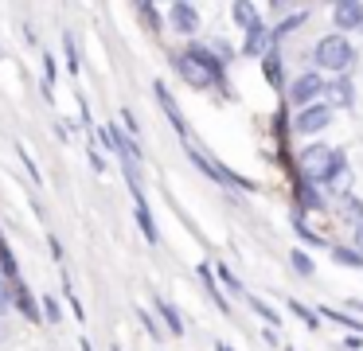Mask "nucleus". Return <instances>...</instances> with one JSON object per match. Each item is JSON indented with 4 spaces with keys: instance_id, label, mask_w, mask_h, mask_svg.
I'll use <instances>...</instances> for the list:
<instances>
[{
    "instance_id": "1",
    "label": "nucleus",
    "mask_w": 363,
    "mask_h": 351,
    "mask_svg": "<svg viewBox=\"0 0 363 351\" xmlns=\"http://www.w3.org/2000/svg\"><path fill=\"white\" fill-rule=\"evenodd\" d=\"M172 70L191 86V90H207V86H219L223 94H230L227 78H223V59L211 51V47L191 43L188 51L172 55Z\"/></svg>"
},
{
    "instance_id": "2",
    "label": "nucleus",
    "mask_w": 363,
    "mask_h": 351,
    "mask_svg": "<svg viewBox=\"0 0 363 351\" xmlns=\"http://www.w3.org/2000/svg\"><path fill=\"white\" fill-rule=\"evenodd\" d=\"M355 59H359V55H355L352 39L340 35V31L320 35V39H316V47H313V62L320 70H328V74H336V78H344V70H352Z\"/></svg>"
},
{
    "instance_id": "3",
    "label": "nucleus",
    "mask_w": 363,
    "mask_h": 351,
    "mask_svg": "<svg viewBox=\"0 0 363 351\" xmlns=\"http://www.w3.org/2000/svg\"><path fill=\"white\" fill-rule=\"evenodd\" d=\"M188 156H191V164H196L199 172H207V176L215 179V184H227V187H242V191H254L258 184H250L246 176H238V172H230L227 164H219V160H211L207 152H199L196 145H188Z\"/></svg>"
},
{
    "instance_id": "4",
    "label": "nucleus",
    "mask_w": 363,
    "mask_h": 351,
    "mask_svg": "<svg viewBox=\"0 0 363 351\" xmlns=\"http://www.w3.org/2000/svg\"><path fill=\"white\" fill-rule=\"evenodd\" d=\"M324 86H328V82L320 78V70H305V74L293 78V86H289V101H293V106H301V109H308V106H316V101H320Z\"/></svg>"
},
{
    "instance_id": "5",
    "label": "nucleus",
    "mask_w": 363,
    "mask_h": 351,
    "mask_svg": "<svg viewBox=\"0 0 363 351\" xmlns=\"http://www.w3.org/2000/svg\"><path fill=\"white\" fill-rule=\"evenodd\" d=\"M328 125H332V109L324 106V101H316V106L301 109V113H297V121H293V129H297L301 137H313V133L328 129Z\"/></svg>"
},
{
    "instance_id": "6",
    "label": "nucleus",
    "mask_w": 363,
    "mask_h": 351,
    "mask_svg": "<svg viewBox=\"0 0 363 351\" xmlns=\"http://www.w3.org/2000/svg\"><path fill=\"white\" fill-rule=\"evenodd\" d=\"M324 106L328 109H352L355 106V82L352 78H332L328 86H324Z\"/></svg>"
},
{
    "instance_id": "7",
    "label": "nucleus",
    "mask_w": 363,
    "mask_h": 351,
    "mask_svg": "<svg viewBox=\"0 0 363 351\" xmlns=\"http://www.w3.org/2000/svg\"><path fill=\"white\" fill-rule=\"evenodd\" d=\"M332 23L340 28V35H344V31H363V4L359 0H340V4L332 8Z\"/></svg>"
},
{
    "instance_id": "8",
    "label": "nucleus",
    "mask_w": 363,
    "mask_h": 351,
    "mask_svg": "<svg viewBox=\"0 0 363 351\" xmlns=\"http://www.w3.org/2000/svg\"><path fill=\"white\" fill-rule=\"evenodd\" d=\"M269 35H274V31L266 28V20H254L250 28H246V43H242V55H246V59H266Z\"/></svg>"
},
{
    "instance_id": "9",
    "label": "nucleus",
    "mask_w": 363,
    "mask_h": 351,
    "mask_svg": "<svg viewBox=\"0 0 363 351\" xmlns=\"http://www.w3.org/2000/svg\"><path fill=\"white\" fill-rule=\"evenodd\" d=\"M152 94H157V101H160V109L168 113V121H172V129L180 133V137H188V121H184V109L176 106V98H172V90H168L164 82H152Z\"/></svg>"
},
{
    "instance_id": "10",
    "label": "nucleus",
    "mask_w": 363,
    "mask_h": 351,
    "mask_svg": "<svg viewBox=\"0 0 363 351\" xmlns=\"http://www.w3.org/2000/svg\"><path fill=\"white\" fill-rule=\"evenodd\" d=\"M168 20H172V28L180 31V35H196L199 31V12L191 4H184V0L168 8Z\"/></svg>"
},
{
    "instance_id": "11",
    "label": "nucleus",
    "mask_w": 363,
    "mask_h": 351,
    "mask_svg": "<svg viewBox=\"0 0 363 351\" xmlns=\"http://www.w3.org/2000/svg\"><path fill=\"white\" fill-rule=\"evenodd\" d=\"M133 215H137V226H141V234L157 246V223H152V211H149V203H145V191H133Z\"/></svg>"
},
{
    "instance_id": "12",
    "label": "nucleus",
    "mask_w": 363,
    "mask_h": 351,
    "mask_svg": "<svg viewBox=\"0 0 363 351\" xmlns=\"http://www.w3.org/2000/svg\"><path fill=\"white\" fill-rule=\"evenodd\" d=\"M332 152H336V148H328V145H308L305 152H301V160L308 164V168H313V179L320 176L324 168H328V160H332Z\"/></svg>"
},
{
    "instance_id": "13",
    "label": "nucleus",
    "mask_w": 363,
    "mask_h": 351,
    "mask_svg": "<svg viewBox=\"0 0 363 351\" xmlns=\"http://www.w3.org/2000/svg\"><path fill=\"white\" fill-rule=\"evenodd\" d=\"M305 20H308V8H297V12H293V16H285V20H281V23H277V28H274V35H269V47H277V43H281L285 35H289V31H297V28H301V23H305Z\"/></svg>"
},
{
    "instance_id": "14",
    "label": "nucleus",
    "mask_w": 363,
    "mask_h": 351,
    "mask_svg": "<svg viewBox=\"0 0 363 351\" xmlns=\"http://www.w3.org/2000/svg\"><path fill=\"white\" fill-rule=\"evenodd\" d=\"M344 172H347V160H344V152L336 148V152H332V160H328V168H324L320 176L313 179V184H336V179L344 176Z\"/></svg>"
},
{
    "instance_id": "15",
    "label": "nucleus",
    "mask_w": 363,
    "mask_h": 351,
    "mask_svg": "<svg viewBox=\"0 0 363 351\" xmlns=\"http://www.w3.org/2000/svg\"><path fill=\"white\" fill-rule=\"evenodd\" d=\"M199 277H203V289H207V293H211V301L219 304V312H230L227 296H223L219 289H215V281H219V277H215V269H211V265H199Z\"/></svg>"
},
{
    "instance_id": "16",
    "label": "nucleus",
    "mask_w": 363,
    "mask_h": 351,
    "mask_svg": "<svg viewBox=\"0 0 363 351\" xmlns=\"http://www.w3.org/2000/svg\"><path fill=\"white\" fill-rule=\"evenodd\" d=\"M157 312H160V320L168 324V332H172V335H184V320H180V312H176V304L157 301Z\"/></svg>"
},
{
    "instance_id": "17",
    "label": "nucleus",
    "mask_w": 363,
    "mask_h": 351,
    "mask_svg": "<svg viewBox=\"0 0 363 351\" xmlns=\"http://www.w3.org/2000/svg\"><path fill=\"white\" fill-rule=\"evenodd\" d=\"M297 199H301V211H305V207H324V195L313 187V179L297 184Z\"/></svg>"
},
{
    "instance_id": "18",
    "label": "nucleus",
    "mask_w": 363,
    "mask_h": 351,
    "mask_svg": "<svg viewBox=\"0 0 363 351\" xmlns=\"http://www.w3.org/2000/svg\"><path fill=\"white\" fill-rule=\"evenodd\" d=\"M332 257H336V265H352V269H363V254H359V250L332 246Z\"/></svg>"
},
{
    "instance_id": "19",
    "label": "nucleus",
    "mask_w": 363,
    "mask_h": 351,
    "mask_svg": "<svg viewBox=\"0 0 363 351\" xmlns=\"http://www.w3.org/2000/svg\"><path fill=\"white\" fill-rule=\"evenodd\" d=\"M344 218L355 226H363V199L359 195H344Z\"/></svg>"
},
{
    "instance_id": "20",
    "label": "nucleus",
    "mask_w": 363,
    "mask_h": 351,
    "mask_svg": "<svg viewBox=\"0 0 363 351\" xmlns=\"http://www.w3.org/2000/svg\"><path fill=\"white\" fill-rule=\"evenodd\" d=\"M246 301H250V308H254V312H258V316H262V320H266V324H269V328H277V324H281V316H277V312H274V308H269V304H266V301H262V296H246Z\"/></svg>"
},
{
    "instance_id": "21",
    "label": "nucleus",
    "mask_w": 363,
    "mask_h": 351,
    "mask_svg": "<svg viewBox=\"0 0 363 351\" xmlns=\"http://www.w3.org/2000/svg\"><path fill=\"white\" fill-rule=\"evenodd\" d=\"M16 304H20V312H24L28 320H40V308H35V296L28 293V289H20V285H16Z\"/></svg>"
},
{
    "instance_id": "22",
    "label": "nucleus",
    "mask_w": 363,
    "mask_h": 351,
    "mask_svg": "<svg viewBox=\"0 0 363 351\" xmlns=\"http://www.w3.org/2000/svg\"><path fill=\"white\" fill-rule=\"evenodd\" d=\"M293 230H297L305 242H313V246H324V242H320V234H313V226L305 223V211H297V215H293Z\"/></svg>"
},
{
    "instance_id": "23",
    "label": "nucleus",
    "mask_w": 363,
    "mask_h": 351,
    "mask_svg": "<svg viewBox=\"0 0 363 351\" xmlns=\"http://www.w3.org/2000/svg\"><path fill=\"white\" fill-rule=\"evenodd\" d=\"M215 277H219V281H223V285H227V289H230V293H235V296H246V289H242V281H238V277H235V273H230V269H227V265H215Z\"/></svg>"
},
{
    "instance_id": "24",
    "label": "nucleus",
    "mask_w": 363,
    "mask_h": 351,
    "mask_svg": "<svg viewBox=\"0 0 363 351\" xmlns=\"http://www.w3.org/2000/svg\"><path fill=\"white\" fill-rule=\"evenodd\" d=\"M230 16H235V23H238V28H250V23L258 20V16H254V4H246V0H242V4H235V8H230Z\"/></svg>"
},
{
    "instance_id": "25",
    "label": "nucleus",
    "mask_w": 363,
    "mask_h": 351,
    "mask_svg": "<svg viewBox=\"0 0 363 351\" xmlns=\"http://www.w3.org/2000/svg\"><path fill=\"white\" fill-rule=\"evenodd\" d=\"M266 78H269L274 86H281V59H277V51H274V47L266 51Z\"/></svg>"
},
{
    "instance_id": "26",
    "label": "nucleus",
    "mask_w": 363,
    "mask_h": 351,
    "mask_svg": "<svg viewBox=\"0 0 363 351\" xmlns=\"http://www.w3.org/2000/svg\"><path fill=\"white\" fill-rule=\"evenodd\" d=\"M289 265L301 273V277H313V262H308V254H301V250H293V254H289Z\"/></svg>"
},
{
    "instance_id": "27",
    "label": "nucleus",
    "mask_w": 363,
    "mask_h": 351,
    "mask_svg": "<svg viewBox=\"0 0 363 351\" xmlns=\"http://www.w3.org/2000/svg\"><path fill=\"white\" fill-rule=\"evenodd\" d=\"M289 308H293V316H301V320H305L308 328H320V316H316L313 308H305V304H301V301H289Z\"/></svg>"
},
{
    "instance_id": "28",
    "label": "nucleus",
    "mask_w": 363,
    "mask_h": 351,
    "mask_svg": "<svg viewBox=\"0 0 363 351\" xmlns=\"http://www.w3.org/2000/svg\"><path fill=\"white\" fill-rule=\"evenodd\" d=\"M63 51H67V67H71V74H79V47H74V35H63Z\"/></svg>"
},
{
    "instance_id": "29",
    "label": "nucleus",
    "mask_w": 363,
    "mask_h": 351,
    "mask_svg": "<svg viewBox=\"0 0 363 351\" xmlns=\"http://www.w3.org/2000/svg\"><path fill=\"white\" fill-rule=\"evenodd\" d=\"M40 308H43V320H51V324H59V320H63V312H59V301H55V296H43Z\"/></svg>"
},
{
    "instance_id": "30",
    "label": "nucleus",
    "mask_w": 363,
    "mask_h": 351,
    "mask_svg": "<svg viewBox=\"0 0 363 351\" xmlns=\"http://www.w3.org/2000/svg\"><path fill=\"white\" fill-rule=\"evenodd\" d=\"M211 51H215V55H219V59H223V62H230V59H235V47H230V43H227V39H211Z\"/></svg>"
},
{
    "instance_id": "31",
    "label": "nucleus",
    "mask_w": 363,
    "mask_h": 351,
    "mask_svg": "<svg viewBox=\"0 0 363 351\" xmlns=\"http://www.w3.org/2000/svg\"><path fill=\"white\" fill-rule=\"evenodd\" d=\"M121 129H125V133H133V137H137V133H141V125H137V117L129 113V109H125V113H121Z\"/></svg>"
},
{
    "instance_id": "32",
    "label": "nucleus",
    "mask_w": 363,
    "mask_h": 351,
    "mask_svg": "<svg viewBox=\"0 0 363 351\" xmlns=\"http://www.w3.org/2000/svg\"><path fill=\"white\" fill-rule=\"evenodd\" d=\"M12 308V296H9V289H4V281H0V316Z\"/></svg>"
},
{
    "instance_id": "33",
    "label": "nucleus",
    "mask_w": 363,
    "mask_h": 351,
    "mask_svg": "<svg viewBox=\"0 0 363 351\" xmlns=\"http://www.w3.org/2000/svg\"><path fill=\"white\" fill-rule=\"evenodd\" d=\"M137 12H141V16H145V20H149V23H152V31H157V8H152V4H141V8H137Z\"/></svg>"
},
{
    "instance_id": "34",
    "label": "nucleus",
    "mask_w": 363,
    "mask_h": 351,
    "mask_svg": "<svg viewBox=\"0 0 363 351\" xmlns=\"http://www.w3.org/2000/svg\"><path fill=\"white\" fill-rule=\"evenodd\" d=\"M344 347H347V351H359V347H363V335H347Z\"/></svg>"
},
{
    "instance_id": "35",
    "label": "nucleus",
    "mask_w": 363,
    "mask_h": 351,
    "mask_svg": "<svg viewBox=\"0 0 363 351\" xmlns=\"http://www.w3.org/2000/svg\"><path fill=\"white\" fill-rule=\"evenodd\" d=\"M137 316L145 320V328H149V335H160V332H157V324H152V320H149V312H145V308H137Z\"/></svg>"
},
{
    "instance_id": "36",
    "label": "nucleus",
    "mask_w": 363,
    "mask_h": 351,
    "mask_svg": "<svg viewBox=\"0 0 363 351\" xmlns=\"http://www.w3.org/2000/svg\"><path fill=\"white\" fill-rule=\"evenodd\" d=\"M352 246L363 254V226H355V234H352Z\"/></svg>"
},
{
    "instance_id": "37",
    "label": "nucleus",
    "mask_w": 363,
    "mask_h": 351,
    "mask_svg": "<svg viewBox=\"0 0 363 351\" xmlns=\"http://www.w3.org/2000/svg\"><path fill=\"white\" fill-rule=\"evenodd\" d=\"M215 351H230V347H227V343H215Z\"/></svg>"
},
{
    "instance_id": "38",
    "label": "nucleus",
    "mask_w": 363,
    "mask_h": 351,
    "mask_svg": "<svg viewBox=\"0 0 363 351\" xmlns=\"http://www.w3.org/2000/svg\"><path fill=\"white\" fill-rule=\"evenodd\" d=\"M82 351H90V343H86V340H82Z\"/></svg>"
}]
</instances>
